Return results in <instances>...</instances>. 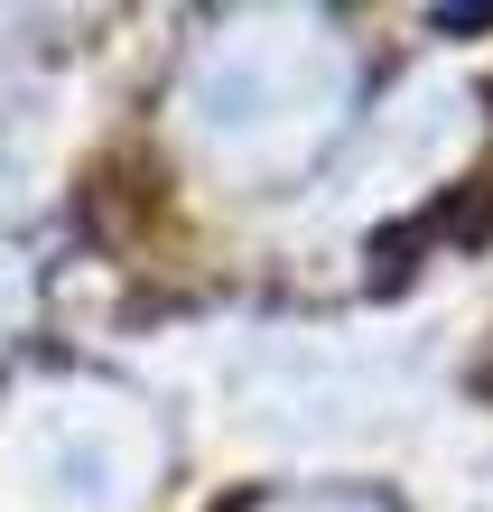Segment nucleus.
<instances>
[{"instance_id": "obj_1", "label": "nucleus", "mask_w": 493, "mask_h": 512, "mask_svg": "<svg viewBox=\"0 0 493 512\" xmlns=\"http://www.w3.org/2000/svg\"><path fill=\"white\" fill-rule=\"evenodd\" d=\"M196 122L233 149H270V140H307L326 131V112L345 103V56L335 47H289V38H224L196 66Z\"/></svg>"}, {"instance_id": "obj_2", "label": "nucleus", "mask_w": 493, "mask_h": 512, "mask_svg": "<svg viewBox=\"0 0 493 512\" xmlns=\"http://www.w3.org/2000/svg\"><path fill=\"white\" fill-rule=\"evenodd\" d=\"M140 494V429L121 419V401H75L38 419V447H28V503L56 512H121Z\"/></svg>"}]
</instances>
